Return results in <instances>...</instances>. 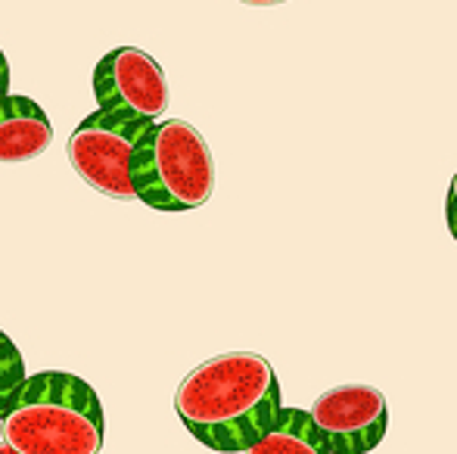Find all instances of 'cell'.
Listing matches in <instances>:
<instances>
[{"label": "cell", "mask_w": 457, "mask_h": 454, "mask_svg": "<svg viewBox=\"0 0 457 454\" xmlns=\"http://www.w3.org/2000/svg\"><path fill=\"white\" fill-rule=\"evenodd\" d=\"M283 408L274 367L255 351H224L184 376L175 411L196 442L243 454Z\"/></svg>", "instance_id": "1"}, {"label": "cell", "mask_w": 457, "mask_h": 454, "mask_svg": "<svg viewBox=\"0 0 457 454\" xmlns=\"http://www.w3.org/2000/svg\"><path fill=\"white\" fill-rule=\"evenodd\" d=\"M0 436L19 454H100L106 417L96 392L66 370L25 376L0 417Z\"/></svg>", "instance_id": "2"}, {"label": "cell", "mask_w": 457, "mask_h": 454, "mask_svg": "<svg viewBox=\"0 0 457 454\" xmlns=\"http://www.w3.org/2000/svg\"><path fill=\"white\" fill-rule=\"evenodd\" d=\"M131 184L134 200L156 212H190L212 200L215 159L193 125L153 121L131 159Z\"/></svg>", "instance_id": "3"}, {"label": "cell", "mask_w": 457, "mask_h": 454, "mask_svg": "<svg viewBox=\"0 0 457 454\" xmlns=\"http://www.w3.org/2000/svg\"><path fill=\"white\" fill-rule=\"evenodd\" d=\"M150 128V119L96 110L69 137V162L103 196H109V200H134L131 159Z\"/></svg>", "instance_id": "4"}, {"label": "cell", "mask_w": 457, "mask_h": 454, "mask_svg": "<svg viewBox=\"0 0 457 454\" xmlns=\"http://www.w3.org/2000/svg\"><path fill=\"white\" fill-rule=\"evenodd\" d=\"M308 414L324 436L327 449L337 454L373 451L389 430V401L377 386L367 383L327 389Z\"/></svg>", "instance_id": "5"}, {"label": "cell", "mask_w": 457, "mask_h": 454, "mask_svg": "<svg viewBox=\"0 0 457 454\" xmlns=\"http://www.w3.org/2000/svg\"><path fill=\"white\" fill-rule=\"evenodd\" d=\"M94 97L103 112L156 121L169 110V78L150 54L137 47H119L96 62Z\"/></svg>", "instance_id": "6"}, {"label": "cell", "mask_w": 457, "mask_h": 454, "mask_svg": "<svg viewBox=\"0 0 457 454\" xmlns=\"http://www.w3.org/2000/svg\"><path fill=\"white\" fill-rule=\"evenodd\" d=\"M54 144V125L47 112L29 97L6 94L0 100V162H29Z\"/></svg>", "instance_id": "7"}, {"label": "cell", "mask_w": 457, "mask_h": 454, "mask_svg": "<svg viewBox=\"0 0 457 454\" xmlns=\"http://www.w3.org/2000/svg\"><path fill=\"white\" fill-rule=\"evenodd\" d=\"M243 454H330V449L314 426L312 414L283 405L274 424Z\"/></svg>", "instance_id": "8"}, {"label": "cell", "mask_w": 457, "mask_h": 454, "mask_svg": "<svg viewBox=\"0 0 457 454\" xmlns=\"http://www.w3.org/2000/svg\"><path fill=\"white\" fill-rule=\"evenodd\" d=\"M25 376L29 374H25V361H22V355H19L16 343L0 330V417H4V411L10 408L12 395L19 392Z\"/></svg>", "instance_id": "9"}, {"label": "cell", "mask_w": 457, "mask_h": 454, "mask_svg": "<svg viewBox=\"0 0 457 454\" xmlns=\"http://www.w3.org/2000/svg\"><path fill=\"white\" fill-rule=\"evenodd\" d=\"M445 221H448V230L457 240V175L452 177V187H448V200H445Z\"/></svg>", "instance_id": "10"}, {"label": "cell", "mask_w": 457, "mask_h": 454, "mask_svg": "<svg viewBox=\"0 0 457 454\" xmlns=\"http://www.w3.org/2000/svg\"><path fill=\"white\" fill-rule=\"evenodd\" d=\"M10 94V62H6L4 50H0V100Z\"/></svg>", "instance_id": "11"}, {"label": "cell", "mask_w": 457, "mask_h": 454, "mask_svg": "<svg viewBox=\"0 0 457 454\" xmlns=\"http://www.w3.org/2000/svg\"><path fill=\"white\" fill-rule=\"evenodd\" d=\"M246 6H280V4H289V0H240Z\"/></svg>", "instance_id": "12"}, {"label": "cell", "mask_w": 457, "mask_h": 454, "mask_svg": "<svg viewBox=\"0 0 457 454\" xmlns=\"http://www.w3.org/2000/svg\"><path fill=\"white\" fill-rule=\"evenodd\" d=\"M0 454H19V451H12L10 445H4V442H0Z\"/></svg>", "instance_id": "13"}, {"label": "cell", "mask_w": 457, "mask_h": 454, "mask_svg": "<svg viewBox=\"0 0 457 454\" xmlns=\"http://www.w3.org/2000/svg\"><path fill=\"white\" fill-rule=\"evenodd\" d=\"M330 454H337V451H330Z\"/></svg>", "instance_id": "14"}]
</instances>
